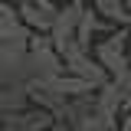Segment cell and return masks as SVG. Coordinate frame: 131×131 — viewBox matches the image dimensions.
<instances>
[{"label":"cell","mask_w":131,"mask_h":131,"mask_svg":"<svg viewBox=\"0 0 131 131\" xmlns=\"http://www.w3.org/2000/svg\"><path fill=\"white\" fill-rule=\"evenodd\" d=\"M118 131H131V112H121V115H118Z\"/></svg>","instance_id":"cell-11"},{"label":"cell","mask_w":131,"mask_h":131,"mask_svg":"<svg viewBox=\"0 0 131 131\" xmlns=\"http://www.w3.org/2000/svg\"><path fill=\"white\" fill-rule=\"evenodd\" d=\"M82 10H85V7H59L56 23H52V30H49V39H52V52H56V56H59L66 46L75 43V30H79Z\"/></svg>","instance_id":"cell-5"},{"label":"cell","mask_w":131,"mask_h":131,"mask_svg":"<svg viewBox=\"0 0 131 131\" xmlns=\"http://www.w3.org/2000/svg\"><path fill=\"white\" fill-rule=\"evenodd\" d=\"M59 59H62L66 75H72V79H79V82H85V85H92L95 92L108 82V72H105V69L92 59V52H89V49H82L79 43L66 46L62 52H59Z\"/></svg>","instance_id":"cell-3"},{"label":"cell","mask_w":131,"mask_h":131,"mask_svg":"<svg viewBox=\"0 0 131 131\" xmlns=\"http://www.w3.org/2000/svg\"><path fill=\"white\" fill-rule=\"evenodd\" d=\"M89 7L112 30H131V13L125 10V0H89Z\"/></svg>","instance_id":"cell-8"},{"label":"cell","mask_w":131,"mask_h":131,"mask_svg":"<svg viewBox=\"0 0 131 131\" xmlns=\"http://www.w3.org/2000/svg\"><path fill=\"white\" fill-rule=\"evenodd\" d=\"M125 10H128V13H131V0H125Z\"/></svg>","instance_id":"cell-16"},{"label":"cell","mask_w":131,"mask_h":131,"mask_svg":"<svg viewBox=\"0 0 131 131\" xmlns=\"http://www.w3.org/2000/svg\"><path fill=\"white\" fill-rule=\"evenodd\" d=\"M59 118H62L72 131H118V118L108 115V112H102L95 95L66 102V108H62Z\"/></svg>","instance_id":"cell-1"},{"label":"cell","mask_w":131,"mask_h":131,"mask_svg":"<svg viewBox=\"0 0 131 131\" xmlns=\"http://www.w3.org/2000/svg\"><path fill=\"white\" fill-rule=\"evenodd\" d=\"M7 3H13V0H7ZM13 7H16V3H13Z\"/></svg>","instance_id":"cell-17"},{"label":"cell","mask_w":131,"mask_h":131,"mask_svg":"<svg viewBox=\"0 0 131 131\" xmlns=\"http://www.w3.org/2000/svg\"><path fill=\"white\" fill-rule=\"evenodd\" d=\"M52 115L43 112V108H23V112L16 115H7L3 121H0V131H49L52 128Z\"/></svg>","instance_id":"cell-6"},{"label":"cell","mask_w":131,"mask_h":131,"mask_svg":"<svg viewBox=\"0 0 131 131\" xmlns=\"http://www.w3.org/2000/svg\"><path fill=\"white\" fill-rule=\"evenodd\" d=\"M92 59L108 72V79L118 75V72H128L131 69V33L128 30H112L105 39H98L92 46Z\"/></svg>","instance_id":"cell-2"},{"label":"cell","mask_w":131,"mask_h":131,"mask_svg":"<svg viewBox=\"0 0 131 131\" xmlns=\"http://www.w3.org/2000/svg\"><path fill=\"white\" fill-rule=\"evenodd\" d=\"M49 131H72V128H69V125H66L62 118H56V121H52V128H49Z\"/></svg>","instance_id":"cell-13"},{"label":"cell","mask_w":131,"mask_h":131,"mask_svg":"<svg viewBox=\"0 0 131 131\" xmlns=\"http://www.w3.org/2000/svg\"><path fill=\"white\" fill-rule=\"evenodd\" d=\"M16 23H20L16 7H13V3H7V0H0V26H16Z\"/></svg>","instance_id":"cell-10"},{"label":"cell","mask_w":131,"mask_h":131,"mask_svg":"<svg viewBox=\"0 0 131 131\" xmlns=\"http://www.w3.org/2000/svg\"><path fill=\"white\" fill-rule=\"evenodd\" d=\"M16 7H20V3H49V0H13Z\"/></svg>","instance_id":"cell-14"},{"label":"cell","mask_w":131,"mask_h":131,"mask_svg":"<svg viewBox=\"0 0 131 131\" xmlns=\"http://www.w3.org/2000/svg\"><path fill=\"white\" fill-rule=\"evenodd\" d=\"M128 33H131V30H128Z\"/></svg>","instance_id":"cell-19"},{"label":"cell","mask_w":131,"mask_h":131,"mask_svg":"<svg viewBox=\"0 0 131 131\" xmlns=\"http://www.w3.org/2000/svg\"><path fill=\"white\" fill-rule=\"evenodd\" d=\"M108 33H112V26H108V23H105L92 7H85V10H82L79 30H75V43H79L82 49H89V52H92V46H95L98 39H105Z\"/></svg>","instance_id":"cell-7"},{"label":"cell","mask_w":131,"mask_h":131,"mask_svg":"<svg viewBox=\"0 0 131 131\" xmlns=\"http://www.w3.org/2000/svg\"><path fill=\"white\" fill-rule=\"evenodd\" d=\"M56 13H59V3H20L16 7V16L23 23V30H30L33 36H49L52 23H56Z\"/></svg>","instance_id":"cell-4"},{"label":"cell","mask_w":131,"mask_h":131,"mask_svg":"<svg viewBox=\"0 0 131 131\" xmlns=\"http://www.w3.org/2000/svg\"><path fill=\"white\" fill-rule=\"evenodd\" d=\"M59 7H89V0H52Z\"/></svg>","instance_id":"cell-12"},{"label":"cell","mask_w":131,"mask_h":131,"mask_svg":"<svg viewBox=\"0 0 131 131\" xmlns=\"http://www.w3.org/2000/svg\"><path fill=\"white\" fill-rule=\"evenodd\" d=\"M0 92H3V85H0Z\"/></svg>","instance_id":"cell-18"},{"label":"cell","mask_w":131,"mask_h":131,"mask_svg":"<svg viewBox=\"0 0 131 131\" xmlns=\"http://www.w3.org/2000/svg\"><path fill=\"white\" fill-rule=\"evenodd\" d=\"M121 112H131V95L125 98V105H121Z\"/></svg>","instance_id":"cell-15"},{"label":"cell","mask_w":131,"mask_h":131,"mask_svg":"<svg viewBox=\"0 0 131 131\" xmlns=\"http://www.w3.org/2000/svg\"><path fill=\"white\" fill-rule=\"evenodd\" d=\"M26 52H33V56H39V52H52V39L49 36H30V43H26Z\"/></svg>","instance_id":"cell-9"}]
</instances>
